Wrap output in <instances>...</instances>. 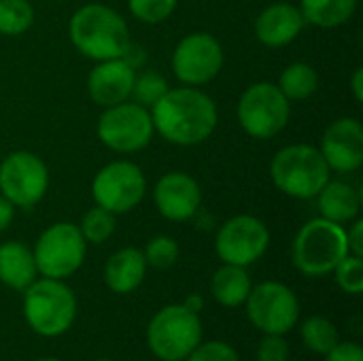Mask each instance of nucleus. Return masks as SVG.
Wrapping results in <instances>:
<instances>
[{"label":"nucleus","instance_id":"a878e982","mask_svg":"<svg viewBox=\"0 0 363 361\" xmlns=\"http://www.w3.org/2000/svg\"><path fill=\"white\" fill-rule=\"evenodd\" d=\"M34 23V9L28 0H0V34L19 36Z\"/></svg>","mask_w":363,"mask_h":361},{"label":"nucleus","instance_id":"ea45409f","mask_svg":"<svg viewBox=\"0 0 363 361\" xmlns=\"http://www.w3.org/2000/svg\"><path fill=\"white\" fill-rule=\"evenodd\" d=\"M96 361H115V360H96Z\"/></svg>","mask_w":363,"mask_h":361},{"label":"nucleus","instance_id":"20e7f679","mask_svg":"<svg viewBox=\"0 0 363 361\" xmlns=\"http://www.w3.org/2000/svg\"><path fill=\"white\" fill-rule=\"evenodd\" d=\"M330 166L313 145H289L277 151L270 162V179L289 198L311 200L330 181Z\"/></svg>","mask_w":363,"mask_h":361},{"label":"nucleus","instance_id":"7c9ffc66","mask_svg":"<svg viewBox=\"0 0 363 361\" xmlns=\"http://www.w3.org/2000/svg\"><path fill=\"white\" fill-rule=\"evenodd\" d=\"M334 277L338 287L349 294V296H359L363 291V257L357 255H347L336 268H334Z\"/></svg>","mask_w":363,"mask_h":361},{"label":"nucleus","instance_id":"aec40b11","mask_svg":"<svg viewBox=\"0 0 363 361\" xmlns=\"http://www.w3.org/2000/svg\"><path fill=\"white\" fill-rule=\"evenodd\" d=\"M38 279L34 253L19 240L0 245V283L13 291H26Z\"/></svg>","mask_w":363,"mask_h":361},{"label":"nucleus","instance_id":"cd10ccee","mask_svg":"<svg viewBox=\"0 0 363 361\" xmlns=\"http://www.w3.org/2000/svg\"><path fill=\"white\" fill-rule=\"evenodd\" d=\"M168 81L157 74L155 70H143V72H136L134 74V83H132V102L145 106V109H151L166 91H168Z\"/></svg>","mask_w":363,"mask_h":361},{"label":"nucleus","instance_id":"f3484780","mask_svg":"<svg viewBox=\"0 0 363 361\" xmlns=\"http://www.w3.org/2000/svg\"><path fill=\"white\" fill-rule=\"evenodd\" d=\"M134 74L136 70L123 57L98 62L87 77V94L102 109L125 102L132 94Z\"/></svg>","mask_w":363,"mask_h":361},{"label":"nucleus","instance_id":"423d86ee","mask_svg":"<svg viewBox=\"0 0 363 361\" xmlns=\"http://www.w3.org/2000/svg\"><path fill=\"white\" fill-rule=\"evenodd\" d=\"M202 343L200 315L185 304H168L147 326V345L160 361H183Z\"/></svg>","mask_w":363,"mask_h":361},{"label":"nucleus","instance_id":"a211bd4d","mask_svg":"<svg viewBox=\"0 0 363 361\" xmlns=\"http://www.w3.org/2000/svg\"><path fill=\"white\" fill-rule=\"evenodd\" d=\"M302 28L304 17L291 2H272L255 19V36L266 47H285L294 43Z\"/></svg>","mask_w":363,"mask_h":361},{"label":"nucleus","instance_id":"2eb2a0df","mask_svg":"<svg viewBox=\"0 0 363 361\" xmlns=\"http://www.w3.org/2000/svg\"><path fill=\"white\" fill-rule=\"evenodd\" d=\"M330 170L355 172L363 164V126L355 117H340L332 121L319 147Z\"/></svg>","mask_w":363,"mask_h":361},{"label":"nucleus","instance_id":"f704fd0d","mask_svg":"<svg viewBox=\"0 0 363 361\" xmlns=\"http://www.w3.org/2000/svg\"><path fill=\"white\" fill-rule=\"evenodd\" d=\"M347 245H349V253L363 257V221L362 219H353L351 228L347 230Z\"/></svg>","mask_w":363,"mask_h":361},{"label":"nucleus","instance_id":"6e6552de","mask_svg":"<svg viewBox=\"0 0 363 361\" xmlns=\"http://www.w3.org/2000/svg\"><path fill=\"white\" fill-rule=\"evenodd\" d=\"M34 262L40 277L64 281L72 277L85 262L87 243L79 230V226L60 221L49 226L36 240Z\"/></svg>","mask_w":363,"mask_h":361},{"label":"nucleus","instance_id":"5701e85b","mask_svg":"<svg viewBox=\"0 0 363 361\" xmlns=\"http://www.w3.org/2000/svg\"><path fill=\"white\" fill-rule=\"evenodd\" d=\"M298 9L304 17V23L330 30L345 26L353 17L357 0H300Z\"/></svg>","mask_w":363,"mask_h":361},{"label":"nucleus","instance_id":"72a5a7b5","mask_svg":"<svg viewBox=\"0 0 363 361\" xmlns=\"http://www.w3.org/2000/svg\"><path fill=\"white\" fill-rule=\"evenodd\" d=\"M323 357H325V361H363L362 345H357V343H338Z\"/></svg>","mask_w":363,"mask_h":361},{"label":"nucleus","instance_id":"c85d7f7f","mask_svg":"<svg viewBox=\"0 0 363 361\" xmlns=\"http://www.w3.org/2000/svg\"><path fill=\"white\" fill-rule=\"evenodd\" d=\"M143 255H145L147 266H151L155 270H168L179 260V245H177V240L172 236H164V234L153 236L147 243Z\"/></svg>","mask_w":363,"mask_h":361},{"label":"nucleus","instance_id":"4be33fe9","mask_svg":"<svg viewBox=\"0 0 363 361\" xmlns=\"http://www.w3.org/2000/svg\"><path fill=\"white\" fill-rule=\"evenodd\" d=\"M251 287L253 283H251L247 268L232 266V264H223L221 268H217L211 279V294L215 302L225 309L242 306Z\"/></svg>","mask_w":363,"mask_h":361},{"label":"nucleus","instance_id":"2f4dec72","mask_svg":"<svg viewBox=\"0 0 363 361\" xmlns=\"http://www.w3.org/2000/svg\"><path fill=\"white\" fill-rule=\"evenodd\" d=\"M183 361H240L236 349L223 340L200 343Z\"/></svg>","mask_w":363,"mask_h":361},{"label":"nucleus","instance_id":"0eeeda50","mask_svg":"<svg viewBox=\"0 0 363 361\" xmlns=\"http://www.w3.org/2000/svg\"><path fill=\"white\" fill-rule=\"evenodd\" d=\"M291 104L277 83L259 81L249 85L236 106L240 128L257 140H270L281 134L289 121Z\"/></svg>","mask_w":363,"mask_h":361},{"label":"nucleus","instance_id":"f03ea898","mask_svg":"<svg viewBox=\"0 0 363 361\" xmlns=\"http://www.w3.org/2000/svg\"><path fill=\"white\" fill-rule=\"evenodd\" d=\"M70 43L89 60L104 62L121 57L130 45V28L125 19L106 4H85L70 17Z\"/></svg>","mask_w":363,"mask_h":361},{"label":"nucleus","instance_id":"39448f33","mask_svg":"<svg viewBox=\"0 0 363 361\" xmlns=\"http://www.w3.org/2000/svg\"><path fill=\"white\" fill-rule=\"evenodd\" d=\"M347 255V230L323 217L306 221L294 238V266L304 277H325Z\"/></svg>","mask_w":363,"mask_h":361},{"label":"nucleus","instance_id":"f8f14e48","mask_svg":"<svg viewBox=\"0 0 363 361\" xmlns=\"http://www.w3.org/2000/svg\"><path fill=\"white\" fill-rule=\"evenodd\" d=\"M49 189V170L32 151H13L0 164V196L13 206L32 209Z\"/></svg>","mask_w":363,"mask_h":361},{"label":"nucleus","instance_id":"bb28decb","mask_svg":"<svg viewBox=\"0 0 363 361\" xmlns=\"http://www.w3.org/2000/svg\"><path fill=\"white\" fill-rule=\"evenodd\" d=\"M115 228H117L115 213H111V211H106V209H102L98 204L91 206L83 215L81 226H79V230H81V234H83L87 245H102V243H106L113 236Z\"/></svg>","mask_w":363,"mask_h":361},{"label":"nucleus","instance_id":"ddd939ff","mask_svg":"<svg viewBox=\"0 0 363 361\" xmlns=\"http://www.w3.org/2000/svg\"><path fill=\"white\" fill-rule=\"evenodd\" d=\"M268 247L270 230L255 215H236L228 219L215 236V251L219 260L240 268L262 260Z\"/></svg>","mask_w":363,"mask_h":361},{"label":"nucleus","instance_id":"c756f323","mask_svg":"<svg viewBox=\"0 0 363 361\" xmlns=\"http://www.w3.org/2000/svg\"><path fill=\"white\" fill-rule=\"evenodd\" d=\"M179 0H128L130 13L149 26L166 21L177 11Z\"/></svg>","mask_w":363,"mask_h":361},{"label":"nucleus","instance_id":"473e14b6","mask_svg":"<svg viewBox=\"0 0 363 361\" xmlns=\"http://www.w3.org/2000/svg\"><path fill=\"white\" fill-rule=\"evenodd\" d=\"M257 361H289V345L285 336L264 334V338L257 345Z\"/></svg>","mask_w":363,"mask_h":361},{"label":"nucleus","instance_id":"f257e3e1","mask_svg":"<svg viewBox=\"0 0 363 361\" xmlns=\"http://www.w3.org/2000/svg\"><path fill=\"white\" fill-rule=\"evenodd\" d=\"M149 113L153 130L179 147H194L208 140L219 121L215 100L189 85L168 89Z\"/></svg>","mask_w":363,"mask_h":361},{"label":"nucleus","instance_id":"58836bf2","mask_svg":"<svg viewBox=\"0 0 363 361\" xmlns=\"http://www.w3.org/2000/svg\"><path fill=\"white\" fill-rule=\"evenodd\" d=\"M34 361H62V360H55V357H43V360H34Z\"/></svg>","mask_w":363,"mask_h":361},{"label":"nucleus","instance_id":"4c0bfd02","mask_svg":"<svg viewBox=\"0 0 363 361\" xmlns=\"http://www.w3.org/2000/svg\"><path fill=\"white\" fill-rule=\"evenodd\" d=\"M189 311H194V313H198L200 315V311H202V306H204V300H202V296H187V300L183 302Z\"/></svg>","mask_w":363,"mask_h":361},{"label":"nucleus","instance_id":"b1692460","mask_svg":"<svg viewBox=\"0 0 363 361\" xmlns=\"http://www.w3.org/2000/svg\"><path fill=\"white\" fill-rule=\"evenodd\" d=\"M279 89L283 91V96L289 100V102H298V100H306L311 98L317 87H319V74L317 70L306 64V62H296V64H289L281 79H279Z\"/></svg>","mask_w":363,"mask_h":361},{"label":"nucleus","instance_id":"dca6fc26","mask_svg":"<svg viewBox=\"0 0 363 361\" xmlns=\"http://www.w3.org/2000/svg\"><path fill=\"white\" fill-rule=\"evenodd\" d=\"M153 202L168 221L191 219L202 204V189L194 177L181 170L166 172L153 187Z\"/></svg>","mask_w":363,"mask_h":361},{"label":"nucleus","instance_id":"1a4fd4ad","mask_svg":"<svg viewBox=\"0 0 363 361\" xmlns=\"http://www.w3.org/2000/svg\"><path fill=\"white\" fill-rule=\"evenodd\" d=\"M245 306L251 326L262 334L285 336L300 321V300L296 291L279 281H264L251 287Z\"/></svg>","mask_w":363,"mask_h":361},{"label":"nucleus","instance_id":"7ed1b4c3","mask_svg":"<svg viewBox=\"0 0 363 361\" xmlns=\"http://www.w3.org/2000/svg\"><path fill=\"white\" fill-rule=\"evenodd\" d=\"M23 294V319L32 332L43 338L66 334L77 319V296L57 279L40 277Z\"/></svg>","mask_w":363,"mask_h":361},{"label":"nucleus","instance_id":"c9c22d12","mask_svg":"<svg viewBox=\"0 0 363 361\" xmlns=\"http://www.w3.org/2000/svg\"><path fill=\"white\" fill-rule=\"evenodd\" d=\"M13 217H15V206L4 196H0V232H4L11 226Z\"/></svg>","mask_w":363,"mask_h":361},{"label":"nucleus","instance_id":"412c9836","mask_svg":"<svg viewBox=\"0 0 363 361\" xmlns=\"http://www.w3.org/2000/svg\"><path fill=\"white\" fill-rule=\"evenodd\" d=\"M317 206L323 219L342 226L357 219L362 209V196L353 185L345 181H328L325 187L317 194Z\"/></svg>","mask_w":363,"mask_h":361},{"label":"nucleus","instance_id":"9d476101","mask_svg":"<svg viewBox=\"0 0 363 361\" xmlns=\"http://www.w3.org/2000/svg\"><path fill=\"white\" fill-rule=\"evenodd\" d=\"M153 121L149 109L125 100L106 106L98 119V138L117 153H134L145 149L153 138Z\"/></svg>","mask_w":363,"mask_h":361},{"label":"nucleus","instance_id":"e433bc0d","mask_svg":"<svg viewBox=\"0 0 363 361\" xmlns=\"http://www.w3.org/2000/svg\"><path fill=\"white\" fill-rule=\"evenodd\" d=\"M351 89H353V96L357 102L363 100V68H355L353 72V79H351Z\"/></svg>","mask_w":363,"mask_h":361},{"label":"nucleus","instance_id":"393cba45","mask_svg":"<svg viewBox=\"0 0 363 361\" xmlns=\"http://www.w3.org/2000/svg\"><path fill=\"white\" fill-rule=\"evenodd\" d=\"M300 334H302V343L304 347L311 351V353H317V355H325L328 351H332L338 343H340V334H338V328L321 317V315H315V317H308L302 328H300Z\"/></svg>","mask_w":363,"mask_h":361},{"label":"nucleus","instance_id":"6ab92c4d","mask_svg":"<svg viewBox=\"0 0 363 361\" xmlns=\"http://www.w3.org/2000/svg\"><path fill=\"white\" fill-rule=\"evenodd\" d=\"M147 262L140 249L125 247L115 251L104 266V283L113 294L125 296L136 291L147 277Z\"/></svg>","mask_w":363,"mask_h":361},{"label":"nucleus","instance_id":"4468645a","mask_svg":"<svg viewBox=\"0 0 363 361\" xmlns=\"http://www.w3.org/2000/svg\"><path fill=\"white\" fill-rule=\"evenodd\" d=\"M223 68V47L208 32H191L172 51V72L189 87L211 83Z\"/></svg>","mask_w":363,"mask_h":361},{"label":"nucleus","instance_id":"9b49d317","mask_svg":"<svg viewBox=\"0 0 363 361\" xmlns=\"http://www.w3.org/2000/svg\"><path fill=\"white\" fill-rule=\"evenodd\" d=\"M147 194V179L138 164L117 160L102 166L91 181V196L98 206L121 215L134 211Z\"/></svg>","mask_w":363,"mask_h":361}]
</instances>
